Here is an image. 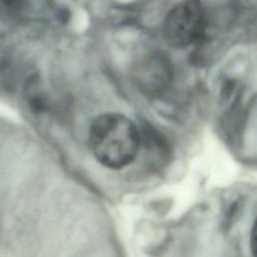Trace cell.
Listing matches in <instances>:
<instances>
[{"label": "cell", "instance_id": "obj_1", "mask_svg": "<svg viewBox=\"0 0 257 257\" xmlns=\"http://www.w3.org/2000/svg\"><path fill=\"white\" fill-rule=\"evenodd\" d=\"M88 146L100 165L118 170L137 158L141 149L140 130L131 118L121 113H102L90 124Z\"/></svg>", "mask_w": 257, "mask_h": 257}, {"label": "cell", "instance_id": "obj_2", "mask_svg": "<svg viewBox=\"0 0 257 257\" xmlns=\"http://www.w3.org/2000/svg\"><path fill=\"white\" fill-rule=\"evenodd\" d=\"M175 69L171 60L161 53H150L138 59L131 68L137 89L147 97L166 94L174 83Z\"/></svg>", "mask_w": 257, "mask_h": 257}, {"label": "cell", "instance_id": "obj_3", "mask_svg": "<svg viewBox=\"0 0 257 257\" xmlns=\"http://www.w3.org/2000/svg\"><path fill=\"white\" fill-rule=\"evenodd\" d=\"M205 20L200 8L186 1L176 5L164 23V37L169 45L185 48L198 41L204 33Z\"/></svg>", "mask_w": 257, "mask_h": 257}, {"label": "cell", "instance_id": "obj_4", "mask_svg": "<svg viewBox=\"0 0 257 257\" xmlns=\"http://www.w3.org/2000/svg\"><path fill=\"white\" fill-rule=\"evenodd\" d=\"M251 249L254 256H257V229L255 223L253 224V228L251 230Z\"/></svg>", "mask_w": 257, "mask_h": 257}, {"label": "cell", "instance_id": "obj_5", "mask_svg": "<svg viewBox=\"0 0 257 257\" xmlns=\"http://www.w3.org/2000/svg\"><path fill=\"white\" fill-rule=\"evenodd\" d=\"M4 3H6L7 5H13V4H16L18 3L20 0H2Z\"/></svg>", "mask_w": 257, "mask_h": 257}]
</instances>
